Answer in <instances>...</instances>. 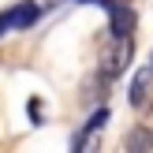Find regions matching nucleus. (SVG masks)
<instances>
[{
  "label": "nucleus",
  "mask_w": 153,
  "mask_h": 153,
  "mask_svg": "<svg viewBox=\"0 0 153 153\" xmlns=\"http://www.w3.org/2000/svg\"><path fill=\"white\" fill-rule=\"evenodd\" d=\"M105 11H108V22H112V37H127L134 30V22H138V15H134V7L127 4V0H105Z\"/></svg>",
  "instance_id": "1"
},
{
  "label": "nucleus",
  "mask_w": 153,
  "mask_h": 153,
  "mask_svg": "<svg viewBox=\"0 0 153 153\" xmlns=\"http://www.w3.org/2000/svg\"><path fill=\"white\" fill-rule=\"evenodd\" d=\"M149 101H153V64L138 67V75L131 82V105L134 108H149Z\"/></svg>",
  "instance_id": "2"
},
{
  "label": "nucleus",
  "mask_w": 153,
  "mask_h": 153,
  "mask_svg": "<svg viewBox=\"0 0 153 153\" xmlns=\"http://www.w3.org/2000/svg\"><path fill=\"white\" fill-rule=\"evenodd\" d=\"M127 64H131V34H127V37H116V49L105 56V67H101V71H105V79H116Z\"/></svg>",
  "instance_id": "3"
},
{
  "label": "nucleus",
  "mask_w": 153,
  "mask_h": 153,
  "mask_svg": "<svg viewBox=\"0 0 153 153\" xmlns=\"http://www.w3.org/2000/svg\"><path fill=\"white\" fill-rule=\"evenodd\" d=\"M37 15H41V7L26 0V4H19V7H11V11H4L0 19H4L7 30H26V26H34V22H37Z\"/></svg>",
  "instance_id": "4"
},
{
  "label": "nucleus",
  "mask_w": 153,
  "mask_h": 153,
  "mask_svg": "<svg viewBox=\"0 0 153 153\" xmlns=\"http://www.w3.org/2000/svg\"><path fill=\"white\" fill-rule=\"evenodd\" d=\"M105 120H108V108H97L94 112V116H90V123H86V131H82L79 134V138H75V146H90V134H97V131H101V127H105Z\"/></svg>",
  "instance_id": "5"
},
{
  "label": "nucleus",
  "mask_w": 153,
  "mask_h": 153,
  "mask_svg": "<svg viewBox=\"0 0 153 153\" xmlns=\"http://www.w3.org/2000/svg\"><path fill=\"white\" fill-rule=\"evenodd\" d=\"M153 146V134L149 131H131L127 134V149H149Z\"/></svg>",
  "instance_id": "6"
},
{
  "label": "nucleus",
  "mask_w": 153,
  "mask_h": 153,
  "mask_svg": "<svg viewBox=\"0 0 153 153\" xmlns=\"http://www.w3.org/2000/svg\"><path fill=\"white\" fill-rule=\"evenodd\" d=\"M75 4H94V0H75Z\"/></svg>",
  "instance_id": "7"
},
{
  "label": "nucleus",
  "mask_w": 153,
  "mask_h": 153,
  "mask_svg": "<svg viewBox=\"0 0 153 153\" xmlns=\"http://www.w3.org/2000/svg\"><path fill=\"white\" fill-rule=\"evenodd\" d=\"M149 64H153V60H149Z\"/></svg>",
  "instance_id": "8"
}]
</instances>
